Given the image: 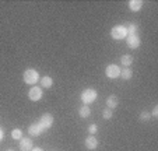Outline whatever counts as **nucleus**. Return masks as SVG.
<instances>
[{
    "mask_svg": "<svg viewBox=\"0 0 158 151\" xmlns=\"http://www.w3.org/2000/svg\"><path fill=\"white\" fill-rule=\"evenodd\" d=\"M78 115H80V118H83V119L88 118V116L91 115V108L87 107V105L80 107V109H78Z\"/></svg>",
    "mask_w": 158,
    "mask_h": 151,
    "instance_id": "2eb2a0df",
    "label": "nucleus"
},
{
    "mask_svg": "<svg viewBox=\"0 0 158 151\" xmlns=\"http://www.w3.org/2000/svg\"><path fill=\"white\" fill-rule=\"evenodd\" d=\"M28 98H30L31 101H34V102L39 101L42 98V88L38 86H32L30 88V91H28Z\"/></svg>",
    "mask_w": 158,
    "mask_h": 151,
    "instance_id": "423d86ee",
    "label": "nucleus"
},
{
    "mask_svg": "<svg viewBox=\"0 0 158 151\" xmlns=\"http://www.w3.org/2000/svg\"><path fill=\"white\" fill-rule=\"evenodd\" d=\"M133 56L131 55H123L122 57H120V62H122V65L125 66V67H129V66L133 63Z\"/></svg>",
    "mask_w": 158,
    "mask_h": 151,
    "instance_id": "f3484780",
    "label": "nucleus"
},
{
    "mask_svg": "<svg viewBox=\"0 0 158 151\" xmlns=\"http://www.w3.org/2000/svg\"><path fill=\"white\" fill-rule=\"evenodd\" d=\"M97 130H98V126H97L95 123H93V124H89L88 126V133L91 134V136H94V134L97 133Z\"/></svg>",
    "mask_w": 158,
    "mask_h": 151,
    "instance_id": "412c9836",
    "label": "nucleus"
},
{
    "mask_svg": "<svg viewBox=\"0 0 158 151\" xmlns=\"http://www.w3.org/2000/svg\"><path fill=\"white\" fill-rule=\"evenodd\" d=\"M3 137H4V132H3V129H0V141L3 140Z\"/></svg>",
    "mask_w": 158,
    "mask_h": 151,
    "instance_id": "5701e85b",
    "label": "nucleus"
},
{
    "mask_svg": "<svg viewBox=\"0 0 158 151\" xmlns=\"http://www.w3.org/2000/svg\"><path fill=\"white\" fill-rule=\"evenodd\" d=\"M39 83H41V88H51L53 86V78L49 76H45V77L39 78Z\"/></svg>",
    "mask_w": 158,
    "mask_h": 151,
    "instance_id": "ddd939ff",
    "label": "nucleus"
},
{
    "mask_svg": "<svg viewBox=\"0 0 158 151\" xmlns=\"http://www.w3.org/2000/svg\"><path fill=\"white\" fill-rule=\"evenodd\" d=\"M97 97H98V94H97V91L94 88H85L80 95V98H81V101L84 102V105L93 104L94 101L97 99Z\"/></svg>",
    "mask_w": 158,
    "mask_h": 151,
    "instance_id": "f03ea898",
    "label": "nucleus"
},
{
    "mask_svg": "<svg viewBox=\"0 0 158 151\" xmlns=\"http://www.w3.org/2000/svg\"><path fill=\"white\" fill-rule=\"evenodd\" d=\"M126 44H127V46L130 49H137L140 46L141 41L139 38V35H127L126 36Z\"/></svg>",
    "mask_w": 158,
    "mask_h": 151,
    "instance_id": "6e6552de",
    "label": "nucleus"
},
{
    "mask_svg": "<svg viewBox=\"0 0 158 151\" xmlns=\"http://www.w3.org/2000/svg\"><path fill=\"white\" fill-rule=\"evenodd\" d=\"M44 132H46V130L42 128V126L38 123V122H36V123L30 124V128H28V134H30V136H34V137L41 136Z\"/></svg>",
    "mask_w": 158,
    "mask_h": 151,
    "instance_id": "0eeeda50",
    "label": "nucleus"
},
{
    "mask_svg": "<svg viewBox=\"0 0 158 151\" xmlns=\"http://www.w3.org/2000/svg\"><path fill=\"white\" fill-rule=\"evenodd\" d=\"M38 123L41 124L45 130H48V129H51L52 126H53V116H52L51 113H45V115L41 116Z\"/></svg>",
    "mask_w": 158,
    "mask_h": 151,
    "instance_id": "39448f33",
    "label": "nucleus"
},
{
    "mask_svg": "<svg viewBox=\"0 0 158 151\" xmlns=\"http://www.w3.org/2000/svg\"><path fill=\"white\" fill-rule=\"evenodd\" d=\"M11 137L14 140H21L23 139V132H21V129H14V130L11 132Z\"/></svg>",
    "mask_w": 158,
    "mask_h": 151,
    "instance_id": "a211bd4d",
    "label": "nucleus"
},
{
    "mask_svg": "<svg viewBox=\"0 0 158 151\" xmlns=\"http://www.w3.org/2000/svg\"><path fill=\"white\" fill-rule=\"evenodd\" d=\"M34 144H32V140L31 139H21L20 140V150L21 151H32Z\"/></svg>",
    "mask_w": 158,
    "mask_h": 151,
    "instance_id": "1a4fd4ad",
    "label": "nucleus"
},
{
    "mask_svg": "<svg viewBox=\"0 0 158 151\" xmlns=\"http://www.w3.org/2000/svg\"><path fill=\"white\" fill-rule=\"evenodd\" d=\"M118 104H119V99H118L116 95H109V97L106 98V107L109 108V109H115V108L118 107Z\"/></svg>",
    "mask_w": 158,
    "mask_h": 151,
    "instance_id": "f8f14e48",
    "label": "nucleus"
},
{
    "mask_svg": "<svg viewBox=\"0 0 158 151\" xmlns=\"http://www.w3.org/2000/svg\"><path fill=\"white\" fill-rule=\"evenodd\" d=\"M32 151H44V150L41 147H35V148H32Z\"/></svg>",
    "mask_w": 158,
    "mask_h": 151,
    "instance_id": "b1692460",
    "label": "nucleus"
},
{
    "mask_svg": "<svg viewBox=\"0 0 158 151\" xmlns=\"http://www.w3.org/2000/svg\"><path fill=\"white\" fill-rule=\"evenodd\" d=\"M126 31H127V35H137V25L134 23H127L125 24Z\"/></svg>",
    "mask_w": 158,
    "mask_h": 151,
    "instance_id": "4468645a",
    "label": "nucleus"
},
{
    "mask_svg": "<svg viewBox=\"0 0 158 151\" xmlns=\"http://www.w3.org/2000/svg\"><path fill=\"white\" fill-rule=\"evenodd\" d=\"M23 78H24V83L25 84H30V86H34V84H36L39 81V73L35 70V69H27V70L24 71V76H23Z\"/></svg>",
    "mask_w": 158,
    "mask_h": 151,
    "instance_id": "f257e3e1",
    "label": "nucleus"
},
{
    "mask_svg": "<svg viewBox=\"0 0 158 151\" xmlns=\"http://www.w3.org/2000/svg\"><path fill=\"white\" fill-rule=\"evenodd\" d=\"M7 151H14V150H11V148H9V150H7Z\"/></svg>",
    "mask_w": 158,
    "mask_h": 151,
    "instance_id": "393cba45",
    "label": "nucleus"
},
{
    "mask_svg": "<svg viewBox=\"0 0 158 151\" xmlns=\"http://www.w3.org/2000/svg\"><path fill=\"white\" fill-rule=\"evenodd\" d=\"M102 118L104 119H110L112 118V109H109V108H106V109H104V112H102Z\"/></svg>",
    "mask_w": 158,
    "mask_h": 151,
    "instance_id": "aec40b11",
    "label": "nucleus"
},
{
    "mask_svg": "<svg viewBox=\"0 0 158 151\" xmlns=\"http://www.w3.org/2000/svg\"><path fill=\"white\" fill-rule=\"evenodd\" d=\"M97 147H98V140L89 134V136L85 139V148L89 151H93V150H95Z\"/></svg>",
    "mask_w": 158,
    "mask_h": 151,
    "instance_id": "9d476101",
    "label": "nucleus"
},
{
    "mask_svg": "<svg viewBox=\"0 0 158 151\" xmlns=\"http://www.w3.org/2000/svg\"><path fill=\"white\" fill-rule=\"evenodd\" d=\"M110 36L112 39L115 41H120V39H126L127 36V31H126V27L125 25H115L112 30H110Z\"/></svg>",
    "mask_w": 158,
    "mask_h": 151,
    "instance_id": "7ed1b4c3",
    "label": "nucleus"
},
{
    "mask_svg": "<svg viewBox=\"0 0 158 151\" xmlns=\"http://www.w3.org/2000/svg\"><path fill=\"white\" fill-rule=\"evenodd\" d=\"M139 118H140L141 122H148L150 120V113L147 112V111H143V112L140 113V116H139Z\"/></svg>",
    "mask_w": 158,
    "mask_h": 151,
    "instance_id": "6ab92c4d",
    "label": "nucleus"
},
{
    "mask_svg": "<svg viewBox=\"0 0 158 151\" xmlns=\"http://www.w3.org/2000/svg\"><path fill=\"white\" fill-rule=\"evenodd\" d=\"M105 74H106V77L108 78H118V77H120V69H119V66H116V65H108L106 66V69H105Z\"/></svg>",
    "mask_w": 158,
    "mask_h": 151,
    "instance_id": "20e7f679",
    "label": "nucleus"
},
{
    "mask_svg": "<svg viewBox=\"0 0 158 151\" xmlns=\"http://www.w3.org/2000/svg\"><path fill=\"white\" fill-rule=\"evenodd\" d=\"M120 77L123 78V80H130L131 77H133V71H131L130 67H125L123 70H120Z\"/></svg>",
    "mask_w": 158,
    "mask_h": 151,
    "instance_id": "dca6fc26",
    "label": "nucleus"
},
{
    "mask_svg": "<svg viewBox=\"0 0 158 151\" xmlns=\"http://www.w3.org/2000/svg\"><path fill=\"white\" fill-rule=\"evenodd\" d=\"M129 9H130V11H140L141 7H143V2L141 0H130L129 2Z\"/></svg>",
    "mask_w": 158,
    "mask_h": 151,
    "instance_id": "9b49d317",
    "label": "nucleus"
},
{
    "mask_svg": "<svg viewBox=\"0 0 158 151\" xmlns=\"http://www.w3.org/2000/svg\"><path fill=\"white\" fill-rule=\"evenodd\" d=\"M158 116V105H155L154 109H152V118H157Z\"/></svg>",
    "mask_w": 158,
    "mask_h": 151,
    "instance_id": "4be33fe9",
    "label": "nucleus"
}]
</instances>
